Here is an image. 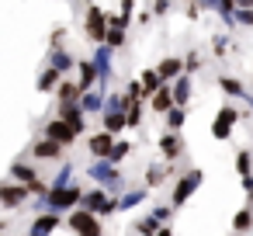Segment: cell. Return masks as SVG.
<instances>
[{
    "instance_id": "cell-23",
    "label": "cell",
    "mask_w": 253,
    "mask_h": 236,
    "mask_svg": "<svg viewBox=\"0 0 253 236\" xmlns=\"http://www.w3.org/2000/svg\"><path fill=\"white\" fill-rule=\"evenodd\" d=\"M101 118H104V129L115 136H122L128 129V111H101Z\"/></svg>"
},
{
    "instance_id": "cell-7",
    "label": "cell",
    "mask_w": 253,
    "mask_h": 236,
    "mask_svg": "<svg viewBox=\"0 0 253 236\" xmlns=\"http://www.w3.org/2000/svg\"><path fill=\"white\" fill-rule=\"evenodd\" d=\"M115 142H118V136H115V132H108V129H101V132L87 136V149H90V156H94V160H108V156H111V149H115Z\"/></svg>"
},
{
    "instance_id": "cell-46",
    "label": "cell",
    "mask_w": 253,
    "mask_h": 236,
    "mask_svg": "<svg viewBox=\"0 0 253 236\" xmlns=\"http://www.w3.org/2000/svg\"><path fill=\"white\" fill-rule=\"evenodd\" d=\"M122 14H132L135 18V0H122Z\"/></svg>"
},
{
    "instance_id": "cell-45",
    "label": "cell",
    "mask_w": 253,
    "mask_h": 236,
    "mask_svg": "<svg viewBox=\"0 0 253 236\" xmlns=\"http://www.w3.org/2000/svg\"><path fill=\"white\" fill-rule=\"evenodd\" d=\"M63 39H66V28H56V32H52V35H49V42H52V46H59V42H63Z\"/></svg>"
},
{
    "instance_id": "cell-31",
    "label": "cell",
    "mask_w": 253,
    "mask_h": 236,
    "mask_svg": "<svg viewBox=\"0 0 253 236\" xmlns=\"http://www.w3.org/2000/svg\"><path fill=\"white\" fill-rule=\"evenodd\" d=\"M232 229H236V233L253 229V205H246V208H239V212L232 215Z\"/></svg>"
},
{
    "instance_id": "cell-47",
    "label": "cell",
    "mask_w": 253,
    "mask_h": 236,
    "mask_svg": "<svg viewBox=\"0 0 253 236\" xmlns=\"http://www.w3.org/2000/svg\"><path fill=\"white\" fill-rule=\"evenodd\" d=\"M153 18H156V14H153V11H139V18H135V21H139V25H149V21H153Z\"/></svg>"
},
{
    "instance_id": "cell-18",
    "label": "cell",
    "mask_w": 253,
    "mask_h": 236,
    "mask_svg": "<svg viewBox=\"0 0 253 236\" xmlns=\"http://www.w3.org/2000/svg\"><path fill=\"white\" fill-rule=\"evenodd\" d=\"M173 104H177V97H173V84H163V87L149 97V108H153L156 115H167Z\"/></svg>"
},
{
    "instance_id": "cell-25",
    "label": "cell",
    "mask_w": 253,
    "mask_h": 236,
    "mask_svg": "<svg viewBox=\"0 0 253 236\" xmlns=\"http://www.w3.org/2000/svg\"><path fill=\"white\" fill-rule=\"evenodd\" d=\"M80 97H84V91H80L77 80H63L59 91H56V101H59V104H73V101H80Z\"/></svg>"
},
{
    "instance_id": "cell-37",
    "label": "cell",
    "mask_w": 253,
    "mask_h": 236,
    "mask_svg": "<svg viewBox=\"0 0 253 236\" xmlns=\"http://www.w3.org/2000/svg\"><path fill=\"white\" fill-rule=\"evenodd\" d=\"M229 46H232V42H229L225 35H211V52H215L218 59H225V56H229Z\"/></svg>"
},
{
    "instance_id": "cell-40",
    "label": "cell",
    "mask_w": 253,
    "mask_h": 236,
    "mask_svg": "<svg viewBox=\"0 0 253 236\" xmlns=\"http://www.w3.org/2000/svg\"><path fill=\"white\" fill-rule=\"evenodd\" d=\"M236 25L253 28V7H236Z\"/></svg>"
},
{
    "instance_id": "cell-12",
    "label": "cell",
    "mask_w": 253,
    "mask_h": 236,
    "mask_svg": "<svg viewBox=\"0 0 253 236\" xmlns=\"http://www.w3.org/2000/svg\"><path fill=\"white\" fill-rule=\"evenodd\" d=\"M160 153H163V160H170V163L180 160V156H184V139H180V132H170V129H167V132L160 136Z\"/></svg>"
},
{
    "instance_id": "cell-35",
    "label": "cell",
    "mask_w": 253,
    "mask_h": 236,
    "mask_svg": "<svg viewBox=\"0 0 253 236\" xmlns=\"http://www.w3.org/2000/svg\"><path fill=\"white\" fill-rule=\"evenodd\" d=\"M142 118H146L142 101H132V108H128V129H139V125H142Z\"/></svg>"
},
{
    "instance_id": "cell-1",
    "label": "cell",
    "mask_w": 253,
    "mask_h": 236,
    "mask_svg": "<svg viewBox=\"0 0 253 236\" xmlns=\"http://www.w3.org/2000/svg\"><path fill=\"white\" fill-rule=\"evenodd\" d=\"M87 177H90V181H97V184H104L111 194L125 191L122 170H118V163H111V160H94V163H87Z\"/></svg>"
},
{
    "instance_id": "cell-48",
    "label": "cell",
    "mask_w": 253,
    "mask_h": 236,
    "mask_svg": "<svg viewBox=\"0 0 253 236\" xmlns=\"http://www.w3.org/2000/svg\"><path fill=\"white\" fill-rule=\"evenodd\" d=\"M156 236H173V229H170V222H167V226H163V229H160Z\"/></svg>"
},
{
    "instance_id": "cell-14",
    "label": "cell",
    "mask_w": 253,
    "mask_h": 236,
    "mask_svg": "<svg viewBox=\"0 0 253 236\" xmlns=\"http://www.w3.org/2000/svg\"><path fill=\"white\" fill-rule=\"evenodd\" d=\"M59 115L73 125V132H77V136H84V129H87V111H84V104H80V101H73V104H59Z\"/></svg>"
},
{
    "instance_id": "cell-39",
    "label": "cell",
    "mask_w": 253,
    "mask_h": 236,
    "mask_svg": "<svg viewBox=\"0 0 253 236\" xmlns=\"http://www.w3.org/2000/svg\"><path fill=\"white\" fill-rule=\"evenodd\" d=\"M108 21H111V28H125V32H128V25H132L135 18H132V14H122V11H118V14H108Z\"/></svg>"
},
{
    "instance_id": "cell-2",
    "label": "cell",
    "mask_w": 253,
    "mask_h": 236,
    "mask_svg": "<svg viewBox=\"0 0 253 236\" xmlns=\"http://www.w3.org/2000/svg\"><path fill=\"white\" fill-rule=\"evenodd\" d=\"M84 201V184H63V188H52L49 191V212H73L80 208Z\"/></svg>"
},
{
    "instance_id": "cell-24",
    "label": "cell",
    "mask_w": 253,
    "mask_h": 236,
    "mask_svg": "<svg viewBox=\"0 0 253 236\" xmlns=\"http://www.w3.org/2000/svg\"><path fill=\"white\" fill-rule=\"evenodd\" d=\"M11 181H21V184H35V181H39V170H35L32 163H25V160H14V163H11Z\"/></svg>"
},
{
    "instance_id": "cell-30",
    "label": "cell",
    "mask_w": 253,
    "mask_h": 236,
    "mask_svg": "<svg viewBox=\"0 0 253 236\" xmlns=\"http://www.w3.org/2000/svg\"><path fill=\"white\" fill-rule=\"evenodd\" d=\"M146 194H149V188H128V191L122 194V212H128V208L142 205V201H146Z\"/></svg>"
},
{
    "instance_id": "cell-28",
    "label": "cell",
    "mask_w": 253,
    "mask_h": 236,
    "mask_svg": "<svg viewBox=\"0 0 253 236\" xmlns=\"http://www.w3.org/2000/svg\"><path fill=\"white\" fill-rule=\"evenodd\" d=\"M163 122H167V129H170V132L184 129V122H187V108H184V104H173V108L163 115Z\"/></svg>"
},
{
    "instance_id": "cell-15",
    "label": "cell",
    "mask_w": 253,
    "mask_h": 236,
    "mask_svg": "<svg viewBox=\"0 0 253 236\" xmlns=\"http://www.w3.org/2000/svg\"><path fill=\"white\" fill-rule=\"evenodd\" d=\"M59 84H63V73L56 70V66H49L45 63V70L39 73V80H35V91L39 94H56L59 91Z\"/></svg>"
},
{
    "instance_id": "cell-34",
    "label": "cell",
    "mask_w": 253,
    "mask_h": 236,
    "mask_svg": "<svg viewBox=\"0 0 253 236\" xmlns=\"http://www.w3.org/2000/svg\"><path fill=\"white\" fill-rule=\"evenodd\" d=\"M125 39H128V32H125V28H108V39H104V46H111V49H122V46H125Z\"/></svg>"
},
{
    "instance_id": "cell-13",
    "label": "cell",
    "mask_w": 253,
    "mask_h": 236,
    "mask_svg": "<svg viewBox=\"0 0 253 236\" xmlns=\"http://www.w3.org/2000/svg\"><path fill=\"white\" fill-rule=\"evenodd\" d=\"M77 70H80V77H77L80 91H94V87L101 84V70H97V63H94V59H80V63H77Z\"/></svg>"
},
{
    "instance_id": "cell-3",
    "label": "cell",
    "mask_w": 253,
    "mask_h": 236,
    "mask_svg": "<svg viewBox=\"0 0 253 236\" xmlns=\"http://www.w3.org/2000/svg\"><path fill=\"white\" fill-rule=\"evenodd\" d=\"M201 181H205V170H198V167H191V170H184L180 177H177V184H173V191H170V205L173 208H180V205H187V198L201 188Z\"/></svg>"
},
{
    "instance_id": "cell-8",
    "label": "cell",
    "mask_w": 253,
    "mask_h": 236,
    "mask_svg": "<svg viewBox=\"0 0 253 236\" xmlns=\"http://www.w3.org/2000/svg\"><path fill=\"white\" fill-rule=\"evenodd\" d=\"M42 136H49V139H56V142H63V146L77 142V132H73V125H70L63 115L49 118V122H45V129H42Z\"/></svg>"
},
{
    "instance_id": "cell-21",
    "label": "cell",
    "mask_w": 253,
    "mask_h": 236,
    "mask_svg": "<svg viewBox=\"0 0 253 236\" xmlns=\"http://www.w3.org/2000/svg\"><path fill=\"white\" fill-rule=\"evenodd\" d=\"M49 66H56L59 73H70V70L77 66V59L70 56L66 46H52V52H49Z\"/></svg>"
},
{
    "instance_id": "cell-27",
    "label": "cell",
    "mask_w": 253,
    "mask_h": 236,
    "mask_svg": "<svg viewBox=\"0 0 253 236\" xmlns=\"http://www.w3.org/2000/svg\"><path fill=\"white\" fill-rule=\"evenodd\" d=\"M139 80H142V87H146V97H153V94L167 84V80L160 77V70H142V73H139Z\"/></svg>"
},
{
    "instance_id": "cell-43",
    "label": "cell",
    "mask_w": 253,
    "mask_h": 236,
    "mask_svg": "<svg viewBox=\"0 0 253 236\" xmlns=\"http://www.w3.org/2000/svg\"><path fill=\"white\" fill-rule=\"evenodd\" d=\"M167 11H170V0H153V14L156 18H163Z\"/></svg>"
},
{
    "instance_id": "cell-9",
    "label": "cell",
    "mask_w": 253,
    "mask_h": 236,
    "mask_svg": "<svg viewBox=\"0 0 253 236\" xmlns=\"http://www.w3.org/2000/svg\"><path fill=\"white\" fill-rule=\"evenodd\" d=\"M28 194H32V188H28V184H21V181L0 184V201H4V208H7V212H14L21 201H28Z\"/></svg>"
},
{
    "instance_id": "cell-19",
    "label": "cell",
    "mask_w": 253,
    "mask_h": 236,
    "mask_svg": "<svg viewBox=\"0 0 253 236\" xmlns=\"http://www.w3.org/2000/svg\"><path fill=\"white\" fill-rule=\"evenodd\" d=\"M156 70H160V77H163L167 84H173L180 73H187V66H184V56H167V59L156 66Z\"/></svg>"
},
{
    "instance_id": "cell-41",
    "label": "cell",
    "mask_w": 253,
    "mask_h": 236,
    "mask_svg": "<svg viewBox=\"0 0 253 236\" xmlns=\"http://www.w3.org/2000/svg\"><path fill=\"white\" fill-rule=\"evenodd\" d=\"M184 66H187V73H198V70H201V52L191 49V52L184 56Z\"/></svg>"
},
{
    "instance_id": "cell-6",
    "label": "cell",
    "mask_w": 253,
    "mask_h": 236,
    "mask_svg": "<svg viewBox=\"0 0 253 236\" xmlns=\"http://www.w3.org/2000/svg\"><path fill=\"white\" fill-rule=\"evenodd\" d=\"M236 122H239V111H236V104H222V108H218V115H215V122H211V139L225 142V139L232 136Z\"/></svg>"
},
{
    "instance_id": "cell-38",
    "label": "cell",
    "mask_w": 253,
    "mask_h": 236,
    "mask_svg": "<svg viewBox=\"0 0 253 236\" xmlns=\"http://www.w3.org/2000/svg\"><path fill=\"white\" fill-rule=\"evenodd\" d=\"M70 177H73V167H70V163H63V167H59V174H56L49 184H52V188H63V184H70Z\"/></svg>"
},
{
    "instance_id": "cell-22",
    "label": "cell",
    "mask_w": 253,
    "mask_h": 236,
    "mask_svg": "<svg viewBox=\"0 0 253 236\" xmlns=\"http://www.w3.org/2000/svg\"><path fill=\"white\" fill-rule=\"evenodd\" d=\"M80 104H84V111L87 115H97V111H104V104H108V94L104 91H84V97H80Z\"/></svg>"
},
{
    "instance_id": "cell-33",
    "label": "cell",
    "mask_w": 253,
    "mask_h": 236,
    "mask_svg": "<svg viewBox=\"0 0 253 236\" xmlns=\"http://www.w3.org/2000/svg\"><path fill=\"white\" fill-rule=\"evenodd\" d=\"M236 174H239V177H250V174H253V153H250V149H239V153H236Z\"/></svg>"
},
{
    "instance_id": "cell-36",
    "label": "cell",
    "mask_w": 253,
    "mask_h": 236,
    "mask_svg": "<svg viewBox=\"0 0 253 236\" xmlns=\"http://www.w3.org/2000/svg\"><path fill=\"white\" fill-rule=\"evenodd\" d=\"M128 153H132V142H128V139H118V142H115V149H111V156H108V160H111V163H122V160H125V156H128Z\"/></svg>"
},
{
    "instance_id": "cell-11",
    "label": "cell",
    "mask_w": 253,
    "mask_h": 236,
    "mask_svg": "<svg viewBox=\"0 0 253 236\" xmlns=\"http://www.w3.org/2000/svg\"><path fill=\"white\" fill-rule=\"evenodd\" d=\"M59 226H63V215L59 212H39L35 222L28 226V236H52Z\"/></svg>"
},
{
    "instance_id": "cell-5",
    "label": "cell",
    "mask_w": 253,
    "mask_h": 236,
    "mask_svg": "<svg viewBox=\"0 0 253 236\" xmlns=\"http://www.w3.org/2000/svg\"><path fill=\"white\" fill-rule=\"evenodd\" d=\"M66 222H70V229H73L77 236H104V226H101V215H97V212L73 208Z\"/></svg>"
},
{
    "instance_id": "cell-44",
    "label": "cell",
    "mask_w": 253,
    "mask_h": 236,
    "mask_svg": "<svg viewBox=\"0 0 253 236\" xmlns=\"http://www.w3.org/2000/svg\"><path fill=\"white\" fill-rule=\"evenodd\" d=\"M243 191H246V201L253 205V174H250V177H243Z\"/></svg>"
},
{
    "instance_id": "cell-32",
    "label": "cell",
    "mask_w": 253,
    "mask_h": 236,
    "mask_svg": "<svg viewBox=\"0 0 253 236\" xmlns=\"http://www.w3.org/2000/svg\"><path fill=\"white\" fill-rule=\"evenodd\" d=\"M218 87H222V94H229V97H246V87H243L236 77H222Z\"/></svg>"
},
{
    "instance_id": "cell-42",
    "label": "cell",
    "mask_w": 253,
    "mask_h": 236,
    "mask_svg": "<svg viewBox=\"0 0 253 236\" xmlns=\"http://www.w3.org/2000/svg\"><path fill=\"white\" fill-rule=\"evenodd\" d=\"M153 215L167 226V222H170V215H173V205H156V208H153Z\"/></svg>"
},
{
    "instance_id": "cell-29",
    "label": "cell",
    "mask_w": 253,
    "mask_h": 236,
    "mask_svg": "<svg viewBox=\"0 0 253 236\" xmlns=\"http://www.w3.org/2000/svg\"><path fill=\"white\" fill-rule=\"evenodd\" d=\"M160 229H163V222H160L153 212H149V215H142V219H135V233H139V236H156Z\"/></svg>"
},
{
    "instance_id": "cell-4",
    "label": "cell",
    "mask_w": 253,
    "mask_h": 236,
    "mask_svg": "<svg viewBox=\"0 0 253 236\" xmlns=\"http://www.w3.org/2000/svg\"><path fill=\"white\" fill-rule=\"evenodd\" d=\"M84 7H87V18H84V32H87V39H90V42H97V46H104L108 28H111L108 14H104L97 4H90V0H84Z\"/></svg>"
},
{
    "instance_id": "cell-20",
    "label": "cell",
    "mask_w": 253,
    "mask_h": 236,
    "mask_svg": "<svg viewBox=\"0 0 253 236\" xmlns=\"http://www.w3.org/2000/svg\"><path fill=\"white\" fill-rule=\"evenodd\" d=\"M108 188L101 184V188H90V191H84V201H80V208H87V212H97L101 215V208H104V201H108Z\"/></svg>"
},
{
    "instance_id": "cell-10",
    "label": "cell",
    "mask_w": 253,
    "mask_h": 236,
    "mask_svg": "<svg viewBox=\"0 0 253 236\" xmlns=\"http://www.w3.org/2000/svg\"><path fill=\"white\" fill-rule=\"evenodd\" d=\"M63 142H56V139H49V136H42L35 146H32V160H42V163H52V160H63Z\"/></svg>"
},
{
    "instance_id": "cell-49",
    "label": "cell",
    "mask_w": 253,
    "mask_h": 236,
    "mask_svg": "<svg viewBox=\"0 0 253 236\" xmlns=\"http://www.w3.org/2000/svg\"><path fill=\"white\" fill-rule=\"evenodd\" d=\"M236 7H253V0H236Z\"/></svg>"
},
{
    "instance_id": "cell-17",
    "label": "cell",
    "mask_w": 253,
    "mask_h": 236,
    "mask_svg": "<svg viewBox=\"0 0 253 236\" xmlns=\"http://www.w3.org/2000/svg\"><path fill=\"white\" fill-rule=\"evenodd\" d=\"M115 49L111 46H97V52H94V63H97V70H101V84H108L111 77H115Z\"/></svg>"
},
{
    "instance_id": "cell-26",
    "label": "cell",
    "mask_w": 253,
    "mask_h": 236,
    "mask_svg": "<svg viewBox=\"0 0 253 236\" xmlns=\"http://www.w3.org/2000/svg\"><path fill=\"white\" fill-rule=\"evenodd\" d=\"M191 77L194 73H180L177 80H173V97H177V104H191Z\"/></svg>"
},
{
    "instance_id": "cell-16",
    "label": "cell",
    "mask_w": 253,
    "mask_h": 236,
    "mask_svg": "<svg viewBox=\"0 0 253 236\" xmlns=\"http://www.w3.org/2000/svg\"><path fill=\"white\" fill-rule=\"evenodd\" d=\"M167 177H173V163L170 160H160V163H149L146 167V184L149 188H163Z\"/></svg>"
}]
</instances>
